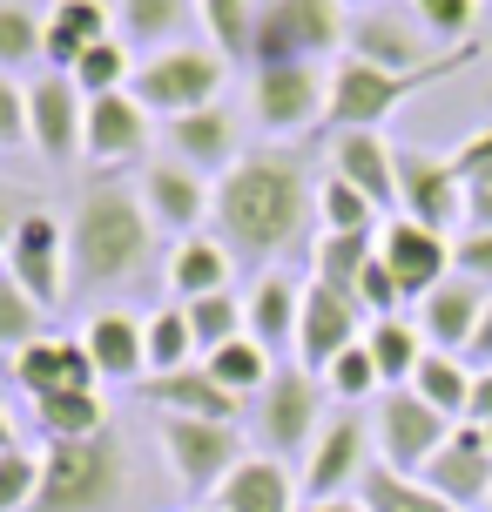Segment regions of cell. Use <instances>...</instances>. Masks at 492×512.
Listing matches in <instances>:
<instances>
[{
    "instance_id": "3957f363",
    "label": "cell",
    "mask_w": 492,
    "mask_h": 512,
    "mask_svg": "<svg viewBox=\"0 0 492 512\" xmlns=\"http://www.w3.org/2000/svg\"><path fill=\"white\" fill-rule=\"evenodd\" d=\"M472 61H479V41L445 48L439 61H432V68H418V75H391V68H371V61H358V54H344V61L331 68V108H324V128H331V135L378 128V122H391L398 108L412 102V95H425L432 81L466 75Z\"/></svg>"
},
{
    "instance_id": "8fae6325",
    "label": "cell",
    "mask_w": 492,
    "mask_h": 512,
    "mask_svg": "<svg viewBox=\"0 0 492 512\" xmlns=\"http://www.w3.org/2000/svg\"><path fill=\"white\" fill-rule=\"evenodd\" d=\"M0 270L21 283V290H27L41 310H54L61 297H68V223L34 203V209L21 216L14 243H7V263H0Z\"/></svg>"
},
{
    "instance_id": "f1b7e54d",
    "label": "cell",
    "mask_w": 492,
    "mask_h": 512,
    "mask_svg": "<svg viewBox=\"0 0 492 512\" xmlns=\"http://www.w3.org/2000/svg\"><path fill=\"white\" fill-rule=\"evenodd\" d=\"M230 243L216 230H196V236H182L176 250H169V297L176 304H196V297H216V290H230Z\"/></svg>"
},
{
    "instance_id": "7c38bea8",
    "label": "cell",
    "mask_w": 492,
    "mask_h": 512,
    "mask_svg": "<svg viewBox=\"0 0 492 512\" xmlns=\"http://www.w3.org/2000/svg\"><path fill=\"white\" fill-rule=\"evenodd\" d=\"M398 216H412L425 230H445L466 216V182L452 169V155L432 149H398Z\"/></svg>"
},
{
    "instance_id": "f907efd6",
    "label": "cell",
    "mask_w": 492,
    "mask_h": 512,
    "mask_svg": "<svg viewBox=\"0 0 492 512\" xmlns=\"http://www.w3.org/2000/svg\"><path fill=\"white\" fill-rule=\"evenodd\" d=\"M27 88L0 75V149H27Z\"/></svg>"
},
{
    "instance_id": "ab89813d",
    "label": "cell",
    "mask_w": 492,
    "mask_h": 512,
    "mask_svg": "<svg viewBox=\"0 0 492 512\" xmlns=\"http://www.w3.org/2000/svg\"><path fill=\"white\" fill-rule=\"evenodd\" d=\"M189 310V331H196V358H209V351H223V344H236L243 331V297H230V290H216V297H196Z\"/></svg>"
},
{
    "instance_id": "91938a15",
    "label": "cell",
    "mask_w": 492,
    "mask_h": 512,
    "mask_svg": "<svg viewBox=\"0 0 492 512\" xmlns=\"http://www.w3.org/2000/svg\"><path fill=\"white\" fill-rule=\"evenodd\" d=\"M344 7H358V14H371V7H385V0H344Z\"/></svg>"
},
{
    "instance_id": "5b68a950",
    "label": "cell",
    "mask_w": 492,
    "mask_h": 512,
    "mask_svg": "<svg viewBox=\"0 0 492 512\" xmlns=\"http://www.w3.org/2000/svg\"><path fill=\"white\" fill-rule=\"evenodd\" d=\"M223 81H230V61H223L216 48H189V41H176V48H156L149 61H135L129 95L149 108V115L176 122V115L216 108Z\"/></svg>"
},
{
    "instance_id": "60d3db41",
    "label": "cell",
    "mask_w": 492,
    "mask_h": 512,
    "mask_svg": "<svg viewBox=\"0 0 492 512\" xmlns=\"http://www.w3.org/2000/svg\"><path fill=\"white\" fill-rule=\"evenodd\" d=\"M378 216H385V209L371 203L364 189H351L344 176L317 182V230H385Z\"/></svg>"
},
{
    "instance_id": "7402d4cb",
    "label": "cell",
    "mask_w": 492,
    "mask_h": 512,
    "mask_svg": "<svg viewBox=\"0 0 492 512\" xmlns=\"http://www.w3.org/2000/svg\"><path fill=\"white\" fill-rule=\"evenodd\" d=\"M142 405H162V418H216V425H236L243 418V398L223 391L203 364H182V371H156L142 378Z\"/></svg>"
},
{
    "instance_id": "4dcf8cb0",
    "label": "cell",
    "mask_w": 492,
    "mask_h": 512,
    "mask_svg": "<svg viewBox=\"0 0 492 512\" xmlns=\"http://www.w3.org/2000/svg\"><path fill=\"white\" fill-rule=\"evenodd\" d=\"M27 405H34V425H41V445L108 432V398H102V384H68V391H48V398H27Z\"/></svg>"
},
{
    "instance_id": "bcb514c9",
    "label": "cell",
    "mask_w": 492,
    "mask_h": 512,
    "mask_svg": "<svg viewBox=\"0 0 492 512\" xmlns=\"http://www.w3.org/2000/svg\"><path fill=\"white\" fill-rule=\"evenodd\" d=\"M324 384H331L344 405H364V398H378V391H385L378 364H371V351H364V337H358V344H351V351H344V358L331 364V371H324Z\"/></svg>"
},
{
    "instance_id": "cb8c5ba5",
    "label": "cell",
    "mask_w": 492,
    "mask_h": 512,
    "mask_svg": "<svg viewBox=\"0 0 492 512\" xmlns=\"http://www.w3.org/2000/svg\"><path fill=\"white\" fill-rule=\"evenodd\" d=\"M162 142H169V155H176L182 169H196V176H223V169H236V128L223 108H196V115H176V122H162Z\"/></svg>"
},
{
    "instance_id": "6da1fadb",
    "label": "cell",
    "mask_w": 492,
    "mask_h": 512,
    "mask_svg": "<svg viewBox=\"0 0 492 512\" xmlns=\"http://www.w3.org/2000/svg\"><path fill=\"white\" fill-rule=\"evenodd\" d=\"M216 236L230 243V256L277 270V256L304 250L317 223V189L311 169L290 149H250L236 155V169L216 176V209H209Z\"/></svg>"
},
{
    "instance_id": "c3c4849f",
    "label": "cell",
    "mask_w": 492,
    "mask_h": 512,
    "mask_svg": "<svg viewBox=\"0 0 492 512\" xmlns=\"http://www.w3.org/2000/svg\"><path fill=\"white\" fill-rule=\"evenodd\" d=\"M398 304H412L405 283L385 270V256H371V270L358 277V310H371V317H398Z\"/></svg>"
},
{
    "instance_id": "be15d7a7",
    "label": "cell",
    "mask_w": 492,
    "mask_h": 512,
    "mask_svg": "<svg viewBox=\"0 0 492 512\" xmlns=\"http://www.w3.org/2000/svg\"><path fill=\"white\" fill-rule=\"evenodd\" d=\"M203 512H216V506H203Z\"/></svg>"
},
{
    "instance_id": "94428289",
    "label": "cell",
    "mask_w": 492,
    "mask_h": 512,
    "mask_svg": "<svg viewBox=\"0 0 492 512\" xmlns=\"http://www.w3.org/2000/svg\"><path fill=\"white\" fill-rule=\"evenodd\" d=\"M479 432H486V445H492V425H479Z\"/></svg>"
},
{
    "instance_id": "6125c7cd",
    "label": "cell",
    "mask_w": 492,
    "mask_h": 512,
    "mask_svg": "<svg viewBox=\"0 0 492 512\" xmlns=\"http://www.w3.org/2000/svg\"><path fill=\"white\" fill-rule=\"evenodd\" d=\"M486 512H492V499H486Z\"/></svg>"
},
{
    "instance_id": "30bf717a",
    "label": "cell",
    "mask_w": 492,
    "mask_h": 512,
    "mask_svg": "<svg viewBox=\"0 0 492 512\" xmlns=\"http://www.w3.org/2000/svg\"><path fill=\"white\" fill-rule=\"evenodd\" d=\"M324 108H331V75H324L317 61H270V68H257V81H250V115H257V128H270V135L324 122Z\"/></svg>"
},
{
    "instance_id": "ba28073f",
    "label": "cell",
    "mask_w": 492,
    "mask_h": 512,
    "mask_svg": "<svg viewBox=\"0 0 492 512\" xmlns=\"http://www.w3.org/2000/svg\"><path fill=\"white\" fill-rule=\"evenodd\" d=\"M250 432L263 438L270 459H297L317 445V371L304 364H277V378L250 398Z\"/></svg>"
},
{
    "instance_id": "f5cc1de1",
    "label": "cell",
    "mask_w": 492,
    "mask_h": 512,
    "mask_svg": "<svg viewBox=\"0 0 492 512\" xmlns=\"http://www.w3.org/2000/svg\"><path fill=\"white\" fill-rule=\"evenodd\" d=\"M452 169H459V182L479 176V169H492V122H486V128H472L466 142L452 149Z\"/></svg>"
},
{
    "instance_id": "603a6c76",
    "label": "cell",
    "mask_w": 492,
    "mask_h": 512,
    "mask_svg": "<svg viewBox=\"0 0 492 512\" xmlns=\"http://www.w3.org/2000/svg\"><path fill=\"white\" fill-rule=\"evenodd\" d=\"M331 176H344L351 189H364L378 209L398 216V149H385V135H378V128L331 135Z\"/></svg>"
},
{
    "instance_id": "d4e9b609",
    "label": "cell",
    "mask_w": 492,
    "mask_h": 512,
    "mask_svg": "<svg viewBox=\"0 0 492 512\" xmlns=\"http://www.w3.org/2000/svg\"><path fill=\"white\" fill-rule=\"evenodd\" d=\"M81 344L95 358V378H115V384H142L149 378V337H142V317L129 310H102L81 324Z\"/></svg>"
},
{
    "instance_id": "5bb4252c",
    "label": "cell",
    "mask_w": 492,
    "mask_h": 512,
    "mask_svg": "<svg viewBox=\"0 0 492 512\" xmlns=\"http://www.w3.org/2000/svg\"><path fill=\"white\" fill-rule=\"evenodd\" d=\"M378 256H385L391 277L405 283V297H432V290L452 277V236L425 230V223H412V216H385Z\"/></svg>"
},
{
    "instance_id": "484cf974",
    "label": "cell",
    "mask_w": 492,
    "mask_h": 512,
    "mask_svg": "<svg viewBox=\"0 0 492 512\" xmlns=\"http://www.w3.org/2000/svg\"><path fill=\"white\" fill-rule=\"evenodd\" d=\"M14 384L27 398H48V391H68V384H102L95 378V358L81 337H34L27 351H14Z\"/></svg>"
},
{
    "instance_id": "8d00e7d4",
    "label": "cell",
    "mask_w": 492,
    "mask_h": 512,
    "mask_svg": "<svg viewBox=\"0 0 492 512\" xmlns=\"http://www.w3.org/2000/svg\"><path fill=\"white\" fill-rule=\"evenodd\" d=\"M189 21H196V0H115V27H122V34H135L142 48L176 41Z\"/></svg>"
},
{
    "instance_id": "d6a6232c",
    "label": "cell",
    "mask_w": 492,
    "mask_h": 512,
    "mask_svg": "<svg viewBox=\"0 0 492 512\" xmlns=\"http://www.w3.org/2000/svg\"><path fill=\"white\" fill-rule=\"evenodd\" d=\"M364 351L378 364L385 391H398V384H412L418 364H425V331L405 324V317H371V324H364Z\"/></svg>"
},
{
    "instance_id": "d6986e66",
    "label": "cell",
    "mask_w": 492,
    "mask_h": 512,
    "mask_svg": "<svg viewBox=\"0 0 492 512\" xmlns=\"http://www.w3.org/2000/svg\"><path fill=\"white\" fill-rule=\"evenodd\" d=\"M135 196H142V209L156 216L162 230L196 236V223L216 209V182L196 176V169H182L176 155H162V162H149V169L135 176Z\"/></svg>"
},
{
    "instance_id": "74e56055",
    "label": "cell",
    "mask_w": 492,
    "mask_h": 512,
    "mask_svg": "<svg viewBox=\"0 0 492 512\" xmlns=\"http://www.w3.org/2000/svg\"><path fill=\"white\" fill-rule=\"evenodd\" d=\"M196 21L209 27V48L223 61H250V27H257V0H196Z\"/></svg>"
},
{
    "instance_id": "f35d334b",
    "label": "cell",
    "mask_w": 492,
    "mask_h": 512,
    "mask_svg": "<svg viewBox=\"0 0 492 512\" xmlns=\"http://www.w3.org/2000/svg\"><path fill=\"white\" fill-rule=\"evenodd\" d=\"M142 337H149V378H156V371H182V364H203V358H196V331H189V310H182V304L156 310V317L142 324Z\"/></svg>"
},
{
    "instance_id": "836d02e7",
    "label": "cell",
    "mask_w": 492,
    "mask_h": 512,
    "mask_svg": "<svg viewBox=\"0 0 492 512\" xmlns=\"http://www.w3.org/2000/svg\"><path fill=\"white\" fill-rule=\"evenodd\" d=\"M412 391L432 411H445L452 425H466V405H472V371H466V358H452V351H425Z\"/></svg>"
},
{
    "instance_id": "9c48e42d",
    "label": "cell",
    "mask_w": 492,
    "mask_h": 512,
    "mask_svg": "<svg viewBox=\"0 0 492 512\" xmlns=\"http://www.w3.org/2000/svg\"><path fill=\"white\" fill-rule=\"evenodd\" d=\"M445 438H452V418H445V411H432L412 384L378 391V465H391V472L418 479Z\"/></svg>"
},
{
    "instance_id": "44dd1931",
    "label": "cell",
    "mask_w": 492,
    "mask_h": 512,
    "mask_svg": "<svg viewBox=\"0 0 492 512\" xmlns=\"http://www.w3.org/2000/svg\"><path fill=\"white\" fill-rule=\"evenodd\" d=\"M486 304H492L486 283H472V277H459V270H452L432 297H418V331H425V344H432V351L466 358V344H472V331H479Z\"/></svg>"
},
{
    "instance_id": "4fadbf2b",
    "label": "cell",
    "mask_w": 492,
    "mask_h": 512,
    "mask_svg": "<svg viewBox=\"0 0 492 512\" xmlns=\"http://www.w3.org/2000/svg\"><path fill=\"white\" fill-rule=\"evenodd\" d=\"M358 317L364 310L344 297V290H331V283H304V310H297V364L304 371H331L351 344H358Z\"/></svg>"
},
{
    "instance_id": "8992f818",
    "label": "cell",
    "mask_w": 492,
    "mask_h": 512,
    "mask_svg": "<svg viewBox=\"0 0 492 512\" xmlns=\"http://www.w3.org/2000/svg\"><path fill=\"white\" fill-rule=\"evenodd\" d=\"M344 0H257V27H250V61H317V54L344 48Z\"/></svg>"
},
{
    "instance_id": "6f0895ef",
    "label": "cell",
    "mask_w": 492,
    "mask_h": 512,
    "mask_svg": "<svg viewBox=\"0 0 492 512\" xmlns=\"http://www.w3.org/2000/svg\"><path fill=\"white\" fill-rule=\"evenodd\" d=\"M297 512H364V499H304Z\"/></svg>"
},
{
    "instance_id": "9f6ffc18",
    "label": "cell",
    "mask_w": 492,
    "mask_h": 512,
    "mask_svg": "<svg viewBox=\"0 0 492 512\" xmlns=\"http://www.w3.org/2000/svg\"><path fill=\"white\" fill-rule=\"evenodd\" d=\"M466 425H492V371H472V405Z\"/></svg>"
},
{
    "instance_id": "7dc6e473",
    "label": "cell",
    "mask_w": 492,
    "mask_h": 512,
    "mask_svg": "<svg viewBox=\"0 0 492 512\" xmlns=\"http://www.w3.org/2000/svg\"><path fill=\"white\" fill-rule=\"evenodd\" d=\"M41 492V459L34 452H0V512H27Z\"/></svg>"
},
{
    "instance_id": "52a82bcc",
    "label": "cell",
    "mask_w": 492,
    "mask_h": 512,
    "mask_svg": "<svg viewBox=\"0 0 492 512\" xmlns=\"http://www.w3.org/2000/svg\"><path fill=\"white\" fill-rule=\"evenodd\" d=\"M162 459L189 499H216L223 479L250 459V445L236 425H216V418H162Z\"/></svg>"
},
{
    "instance_id": "f546056e",
    "label": "cell",
    "mask_w": 492,
    "mask_h": 512,
    "mask_svg": "<svg viewBox=\"0 0 492 512\" xmlns=\"http://www.w3.org/2000/svg\"><path fill=\"white\" fill-rule=\"evenodd\" d=\"M209 506L216 512H297L304 499H297V486H290L284 459H257V452H250V459L223 479V492H216Z\"/></svg>"
},
{
    "instance_id": "2e32d148",
    "label": "cell",
    "mask_w": 492,
    "mask_h": 512,
    "mask_svg": "<svg viewBox=\"0 0 492 512\" xmlns=\"http://www.w3.org/2000/svg\"><path fill=\"white\" fill-rule=\"evenodd\" d=\"M344 54H358L371 68H391V75H418V68H432L445 48L418 21H398L385 7H371V14H358V21L344 27Z\"/></svg>"
},
{
    "instance_id": "ee69618b",
    "label": "cell",
    "mask_w": 492,
    "mask_h": 512,
    "mask_svg": "<svg viewBox=\"0 0 492 512\" xmlns=\"http://www.w3.org/2000/svg\"><path fill=\"white\" fill-rule=\"evenodd\" d=\"M412 21L439 41V48H466L479 27V0H412Z\"/></svg>"
},
{
    "instance_id": "83f0119b",
    "label": "cell",
    "mask_w": 492,
    "mask_h": 512,
    "mask_svg": "<svg viewBox=\"0 0 492 512\" xmlns=\"http://www.w3.org/2000/svg\"><path fill=\"white\" fill-rule=\"evenodd\" d=\"M108 34H115V7H102V0H54L48 48H41L48 75H75V61L95 48V41H108Z\"/></svg>"
},
{
    "instance_id": "1f68e13d",
    "label": "cell",
    "mask_w": 492,
    "mask_h": 512,
    "mask_svg": "<svg viewBox=\"0 0 492 512\" xmlns=\"http://www.w3.org/2000/svg\"><path fill=\"white\" fill-rule=\"evenodd\" d=\"M371 256H378V230H317L311 243V277L344 290L351 304H358V277L371 270Z\"/></svg>"
},
{
    "instance_id": "b9f144b4",
    "label": "cell",
    "mask_w": 492,
    "mask_h": 512,
    "mask_svg": "<svg viewBox=\"0 0 492 512\" xmlns=\"http://www.w3.org/2000/svg\"><path fill=\"white\" fill-rule=\"evenodd\" d=\"M129 75H135V61H129V48H122V34H108V41H95V48L75 61V88L95 102V95H115V88H129Z\"/></svg>"
},
{
    "instance_id": "681fc988",
    "label": "cell",
    "mask_w": 492,
    "mask_h": 512,
    "mask_svg": "<svg viewBox=\"0 0 492 512\" xmlns=\"http://www.w3.org/2000/svg\"><path fill=\"white\" fill-rule=\"evenodd\" d=\"M452 270L492 290V230H466V236H452Z\"/></svg>"
},
{
    "instance_id": "4316f807",
    "label": "cell",
    "mask_w": 492,
    "mask_h": 512,
    "mask_svg": "<svg viewBox=\"0 0 492 512\" xmlns=\"http://www.w3.org/2000/svg\"><path fill=\"white\" fill-rule=\"evenodd\" d=\"M297 310H304V290L284 277V270H257L250 297H243V331L257 337L263 351H297Z\"/></svg>"
},
{
    "instance_id": "9a60e30c",
    "label": "cell",
    "mask_w": 492,
    "mask_h": 512,
    "mask_svg": "<svg viewBox=\"0 0 492 512\" xmlns=\"http://www.w3.org/2000/svg\"><path fill=\"white\" fill-rule=\"evenodd\" d=\"M418 479L439 492V499H452L459 512H486V499H492V445H486V432H479V425H452V438L432 452V465H425Z\"/></svg>"
},
{
    "instance_id": "680465c9",
    "label": "cell",
    "mask_w": 492,
    "mask_h": 512,
    "mask_svg": "<svg viewBox=\"0 0 492 512\" xmlns=\"http://www.w3.org/2000/svg\"><path fill=\"white\" fill-rule=\"evenodd\" d=\"M0 452H14V418H7V405H0Z\"/></svg>"
},
{
    "instance_id": "816d5d0a",
    "label": "cell",
    "mask_w": 492,
    "mask_h": 512,
    "mask_svg": "<svg viewBox=\"0 0 492 512\" xmlns=\"http://www.w3.org/2000/svg\"><path fill=\"white\" fill-rule=\"evenodd\" d=\"M27 209H34V203H27V189L0 176V263H7V243H14V230H21Z\"/></svg>"
},
{
    "instance_id": "e575fe53",
    "label": "cell",
    "mask_w": 492,
    "mask_h": 512,
    "mask_svg": "<svg viewBox=\"0 0 492 512\" xmlns=\"http://www.w3.org/2000/svg\"><path fill=\"white\" fill-rule=\"evenodd\" d=\"M364 512H459L452 499H439V492L425 486V479H405V472H391V465H371L358 486Z\"/></svg>"
},
{
    "instance_id": "277c9868",
    "label": "cell",
    "mask_w": 492,
    "mask_h": 512,
    "mask_svg": "<svg viewBox=\"0 0 492 512\" xmlns=\"http://www.w3.org/2000/svg\"><path fill=\"white\" fill-rule=\"evenodd\" d=\"M129 492V452L115 432L41 445V492L27 512H115Z\"/></svg>"
},
{
    "instance_id": "7a4b0ae2",
    "label": "cell",
    "mask_w": 492,
    "mask_h": 512,
    "mask_svg": "<svg viewBox=\"0 0 492 512\" xmlns=\"http://www.w3.org/2000/svg\"><path fill=\"white\" fill-rule=\"evenodd\" d=\"M149 209L135 196V182H88L68 209V283L75 290H115L135 283L156 263L149 243Z\"/></svg>"
},
{
    "instance_id": "11a10c76",
    "label": "cell",
    "mask_w": 492,
    "mask_h": 512,
    "mask_svg": "<svg viewBox=\"0 0 492 512\" xmlns=\"http://www.w3.org/2000/svg\"><path fill=\"white\" fill-rule=\"evenodd\" d=\"M466 371H492V304H486V317H479V331L466 344Z\"/></svg>"
},
{
    "instance_id": "f6af8a7d",
    "label": "cell",
    "mask_w": 492,
    "mask_h": 512,
    "mask_svg": "<svg viewBox=\"0 0 492 512\" xmlns=\"http://www.w3.org/2000/svg\"><path fill=\"white\" fill-rule=\"evenodd\" d=\"M41 48H48V21L27 14V7H14V0H0V75L21 68V61H34Z\"/></svg>"
},
{
    "instance_id": "ffe728a7",
    "label": "cell",
    "mask_w": 492,
    "mask_h": 512,
    "mask_svg": "<svg viewBox=\"0 0 492 512\" xmlns=\"http://www.w3.org/2000/svg\"><path fill=\"white\" fill-rule=\"evenodd\" d=\"M371 472V445H364L358 418H331L317 432L311 459H304V499H351V486H364Z\"/></svg>"
},
{
    "instance_id": "ac0fdd59",
    "label": "cell",
    "mask_w": 492,
    "mask_h": 512,
    "mask_svg": "<svg viewBox=\"0 0 492 512\" xmlns=\"http://www.w3.org/2000/svg\"><path fill=\"white\" fill-rule=\"evenodd\" d=\"M149 135H156V115L135 102L129 88H115V95H95V102H88L81 155L102 162V169H115V162H142V155H149Z\"/></svg>"
},
{
    "instance_id": "e0dca14e",
    "label": "cell",
    "mask_w": 492,
    "mask_h": 512,
    "mask_svg": "<svg viewBox=\"0 0 492 512\" xmlns=\"http://www.w3.org/2000/svg\"><path fill=\"white\" fill-rule=\"evenodd\" d=\"M27 135L48 162H75L81 135H88V95L75 88V75H41L27 88Z\"/></svg>"
},
{
    "instance_id": "d590c367",
    "label": "cell",
    "mask_w": 492,
    "mask_h": 512,
    "mask_svg": "<svg viewBox=\"0 0 492 512\" xmlns=\"http://www.w3.org/2000/svg\"><path fill=\"white\" fill-rule=\"evenodd\" d=\"M203 371H209L216 384H223V391H236L243 405H250V398H257L263 384L277 378V364H270V351H263L257 337H236V344H223V351H209V358H203Z\"/></svg>"
},
{
    "instance_id": "db71d44e",
    "label": "cell",
    "mask_w": 492,
    "mask_h": 512,
    "mask_svg": "<svg viewBox=\"0 0 492 512\" xmlns=\"http://www.w3.org/2000/svg\"><path fill=\"white\" fill-rule=\"evenodd\" d=\"M466 230H492V169L466 176Z\"/></svg>"
},
{
    "instance_id": "7bdbcfd3",
    "label": "cell",
    "mask_w": 492,
    "mask_h": 512,
    "mask_svg": "<svg viewBox=\"0 0 492 512\" xmlns=\"http://www.w3.org/2000/svg\"><path fill=\"white\" fill-rule=\"evenodd\" d=\"M41 317H48V310H41L21 283L0 270V351H7V358H14V351H27L34 337H48V331H41Z\"/></svg>"
}]
</instances>
